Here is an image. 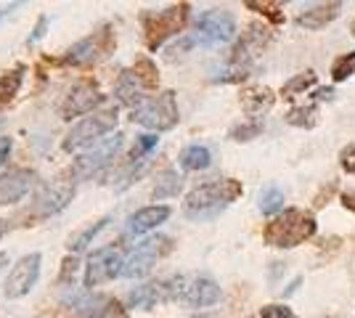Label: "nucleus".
Returning <instances> with one entry per match:
<instances>
[{"label":"nucleus","instance_id":"44","mask_svg":"<svg viewBox=\"0 0 355 318\" xmlns=\"http://www.w3.org/2000/svg\"><path fill=\"white\" fill-rule=\"evenodd\" d=\"M14 8H16V3H14V6H6V8H0V19L8 14V11H14Z\"/></svg>","mask_w":355,"mask_h":318},{"label":"nucleus","instance_id":"13","mask_svg":"<svg viewBox=\"0 0 355 318\" xmlns=\"http://www.w3.org/2000/svg\"><path fill=\"white\" fill-rule=\"evenodd\" d=\"M74 197V181H61L56 178L53 183H45L43 188L37 191L35 204H32V215L35 218H51L61 212Z\"/></svg>","mask_w":355,"mask_h":318},{"label":"nucleus","instance_id":"33","mask_svg":"<svg viewBox=\"0 0 355 318\" xmlns=\"http://www.w3.org/2000/svg\"><path fill=\"white\" fill-rule=\"evenodd\" d=\"M157 141H159L157 136H138V141H135V146H133V154H130V159H133V162L148 159V154H151V149L157 146Z\"/></svg>","mask_w":355,"mask_h":318},{"label":"nucleus","instance_id":"5","mask_svg":"<svg viewBox=\"0 0 355 318\" xmlns=\"http://www.w3.org/2000/svg\"><path fill=\"white\" fill-rule=\"evenodd\" d=\"M189 11H191L189 3H178V6H170L162 11H146L141 16V24L146 32V46L151 51H157V48H162L167 37L183 32L186 21H189Z\"/></svg>","mask_w":355,"mask_h":318},{"label":"nucleus","instance_id":"8","mask_svg":"<svg viewBox=\"0 0 355 318\" xmlns=\"http://www.w3.org/2000/svg\"><path fill=\"white\" fill-rule=\"evenodd\" d=\"M170 252H173V239H170V236H162V233L148 236V239H144V242L130 252V258L125 260L122 276H125V279H144V276L151 273V268L162 258H167Z\"/></svg>","mask_w":355,"mask_h":318},{"label":"nucleus","instance_id":"40","mask_svg":"<svg viewBox=\"0 0 355 318\" xmlns=\"http://www.w3.org/2000/svg\"><path fill=\"white\" fill-rule=\"evenodd\" d=\"M45 24H48V19H45V16H40V19H37V27H35V35H32L30 40H27V43H37V40H40V37H43L45 35Z\"/></svg>","mask_w":355,"mask_h":318},{"label":"nucleus","instance_id":"15","mask_svg":"<svg viewBox=\"0 0 355 318\" xmlns=\"http://www.w3.org/2000/svg\"><path fill=\"white\" fill-rule=\"evenodd\" d=\"M72 308V318H128V310L122 308V303L106 294H85L74 300Z\"/></svg>","mask_w":355,"mask_h":318},{"label":"nucleus","instance_id":"21","mask_svg":"<svg viewBox=\"0 0 355 318\" xmlns=\"http://www.w3.org/2000/svg\"><path fill=\"white\" fill-rule=\"evenodd\" d=\"M114 96H117L119 104L133 106V109H138V106L146 101V98H144V88H141V82L135 80L133 72H122V75H119Z\"/></svg>","mask_w":355,"mask_h":318},{"label":"nucleus","instance_id":"3","mask_svg":"<svg viewBox=\"0 0 355 318\" xmlns=\"http://www.w3.org/2000/svg\"><path fill=\"white\" fill-rule=\"evenodd\" d=\"M167 294H170V303L186 305V308H212L215 303H220V287L199 273L167 279Z\"/></svg>","mask_w":355,"mask_h":318},{"label":"nucleus","instance_id":"39","mask_svg":"<svg viewBox=\"0 0 355 318\" xmlns=\"http://www.w3.org/2000/svg\"><path fill=\"white\" fill-rule=\"evenodd\" d=\"M11 149H14V141H11V138H0V167L8 162Z\"/></svg>","mask_w":355,"mask_h":318},{"label":"nucleus","instance_id":"29","mask_svg":"<svg viewBox=\"0 0 355 318\" xmlns=\"http://www.w3.org/2000/svg\"><path fill=\"white\" fill-rule=\"evenodd\" d=\"M250 11H257V14L268 16V21H273V24H282L284 21V11L279 3H268V0H247L244 3Z\"/></svg>","mask_w":355,"mask_h":318},{"label":"nucleus","instance_id":"9","mask_svg":"<svg viewBox=\"0 0 355 318\" xmlns=\"http://www.w3.org/2000/svg\"><path fill=\"white\" fill-rule=\"evenodd\" d=\"M236 35V21L225 8H209L193 21V43L196 46H220L234 40Z\"/></svg>","mask_w":355,"mask_h":318},{"label":"nucleus","instance_id":"28","mask_svg":"<svg viewBox=\"0 0 355 318\" xmlns=\"http://www.w3.org/2000/svg\"><path fill=\"white\" fill-rule=\"evenodd\" d=\"M313 82H315V72L313 69H305V72H300V75H295L286 85L282 88V96L289 101V98H295V96H300V93H305L308 88H311Z\"/></svg>","mask_w":355,"mask_h":318},{"label":"nucleus","instance_id":"1","mask_svg":"<svg viewBox=\"0 0 355 318\" xmlns=\"http://www.w3.org/2000/svg\"><path fill=\"white\" fill-rule=\"evenodd\" d=\"M239 197H241V183L234 178L202 183L193 191H189V197L183 202V212L191 220H209V218L220 215Z\"/></svg>","mask_w":355,"mask_h":318},{"label":"nucleus","instance_id":"30","mask_svg":"<svg viewBox=\"0 0 355 318\" xmlns=\"http://www.w3.org/2000/svg\"><path fill=\"white\" fill-rule=\"evenodd\" d=\"M353 72H355V51L353 53H345V56H340V59L331 64V80L334 82H345Z\"/></svg>","mask_w":355,"mask_h":318},{"label":"nucleus","instance_id":"19","mask_svg":"<svg viewBox=\"0 0 355 318\" xmlns=\"http://www.w3.org/2000/svg\"><path fill=\"white\" fill-rule=\"evenodd\" d=\"M159 303H170V294H167V281H148L141 284L130 292L128 305L130 308H141V310H151Z\"/></svg>","mask_w":355,"mask_h":318},{"label":"nucleus","instance_id":"26","mask_svg":"<svg viewBox=\"0 0 355 318\" xmlns=\"http://www.w3.org/2000/svg\"><path fill=\"white\" fill-rule=\"evenodd\" d=\"M133 75L135 80L141 82V88H146V91H154L157 85H159V72H157V64L146 56H141V59L135 61L133 67Z\"/></svg>","mask_w":355,"mask_h":318},{"label":"nucleus","instance_id":"31","mask_svg":"<svg viewBox=\"0 0 355 318\" xmlns=\"http://www.w3.org/2000/svg\"><path fill=\"white\" fill-rule=\"evenodd\" d=\"M282 204H284V194H282V188H276V186H270V188H266V191L260 194V212H266V215L279 212Z\"/></svg>","mask_w":355,"mask_h":318},{"label":"nucleus","instance_id":"45","mask_svg":"<svg viewBox=\"0 0 355 318\" xmlns=\"http://www.w3.org/2000/svg\"><path fill=\"white\" fill-rule=\"evenodd\" d=\"M6 260H8L6 255H0V268H3V263H6Z\"/></svg>","mask_w":355,"mask_h":318},{"label":"nucleus","instance_id":"4","mask_svg":"<svg viewBox=\"0 0 355 318\" xmlns=\"http://www.w3.org/2000/svg\"><path fill=\"white\" fill-rule=\"evenodd\" d=\"M117 109H104V112H93L88 117L72 125V130L64 136L61 141V149L64 152H77V149H85L93 146L98 141H104V136H109L114 127H117Z\"/></svg>","mask_w":355,"mask_h":318},{"label":"nucleus","instance_id":"17","mask_svg":"<svg viewBox=\"0 0 355 318\" xmlns=\"http://www.w3.org/2000/svg\"><path fill=\"white\" fill-rule=\"evenodd\" d=\"M167 218H170V207H167V204L144 207V210H138L133 218L128 220V236H144V233L154 231L157 226H162Z\"/></svg>","mask_w":355,"mask_h":318},{"label":"nucleus","instance_id":"2","mask_svg":"<svg viewBox=\"0 0 355 318\" xmlns=\"http://www.w3.org/2000/svg\"><path fill=\"white\" fill-rule=\"evenodd\" d=\"M318 231V223L311 212L305 210H284L273 220H268L263 228V239L268 247H279V249H292L300 244L311 242Z\"/></svg>","mask_w":355,"mask_h":318},{"label":"nucleus","instance_id":"47","mask_svg":"<svg viewBox=\"0 0 355 318\" xmlns=\"http://www.w3.org/2000/svg\"><path fill=\"white\" fill-rule=\"evenodd\" d=\"M350 32H353V37H355V19H353V24H350Z\"/></svg>","mask_w":355,"mask_h":318},{"label":"nucleus","instance_id":"37","mask_svg":"<svg viewBox=\"0 0 355 318\" xmlns=\"http://www.w3.org/2000/svg\"><path fill=\"white\" fill-rule=\"evenodd\" d=\"M260 318H297V316L289 308H284V305H266L260 310Z\"/></svg>","mask_w":355,"mask_h":318},{"label":"nucleus","instance_id":"35","mask_svg":"<svg viewBox=\"0 0 355 318\" xmlns=\"http://www.w3.org/2000/svg\"><path fill=\"white\" fill-rule=\"evenodd\" d=\"M334 194H337V181L326 183L324 188L315 194V199H313V207H315V210H324L326 204H329V199L334 197Z\"/></svg>","mask_w":355,"mask_h":318},{"label":"nucleus","instance_id":"14","mask_svg":"<svg viewBox=\"0 0 355 318\" xmlns=\"http://www.w3.org/2000/svg\"><path fill=\"white\" fill-rule=\"evenodd\" d=\"M112 46H114V37H112L109 27H104L101 32H96V35L85 37V40L74 43V46L67 51L64 61H67V64H74V67H90V64H96L101 56H106V53L112 51Z\"/></svg>","mask_w":355,"mask_h":318},{"label":"nucleus","instance_id":"11","mask_svg":"<svg viewBox=\"0 0 355 318\" xmlns=\"http://www.w3.org/2000/svg\"><path fill=\"white\" fill-rule=\"evenodd\" d=\"M40 265H43L40 252H30V255H24V258L19 260L11 268V273H8V279H6V297L8 300H19V297L30 294L32 287L40 279Z\"/></svg>","mask_w":355,"mask_h":318},{"label":"nucleus","instance_id":"10","mask_svg":"<svg viewBox=\"0 0 355 318\" xmlns=\"http://www.w3.org/2000/svg\"><path fill=\"white\" fill-rule=\"evenodd\" d=\"M122 268H125V255L119 247H104V249H96L88 258V265H85V279L83 284L85 289L101 287L106 281L122 276Z\"/></svg>","mask_w":355,"mask_h":318},{"label":"nucleus","instance_id":"25","mask_svg":"<svg viewBox=\"0 0 355 318\" xmlns=\"http://www.w3.org/2000/svg\"><path fill=\"white\" fill-rule=\"evenodd\" d=\"M21 82H24V67H21V64L0 77V106H6L14 101L19 88H21Z\"/></svg>","mask_w":355,"mask_h":318},{"label":"nucleus","instance_id":"36","mask_svg":"<svg viewBox=\"0 0 355 318\" xmlns=\"http://www.w3.org/2000/svg\"><path fill=\"white\" fill-rule=\"evenodd\" d=\"M74 273H77V255H69V258L61 263V284H72Z\"/></svg>","mask_w":355,"mask_h":318},{"label":"nucleus","instance_id":"20","mask_svg":"<svg viewBox=\"0 0 355 318\" xmlns=\"http://www.w3.org/2000/svg\"><path fill=\"white\" fill-rule=\"evenodd\" d=\"M342 14V3H315L297 16V24L305 30H324Z\"/></svg>","mask_w":355,"mask_h":318},{"label":"nucleus","instance_id":"43","mask_svg":"<svg viewBox=\"0 0 355 318\" xmlns=\"http://www.w3.org/2000/svg\"><path fill=\"white\" fill-rule=\"evenodd\" d=\"M6 231H8V223H6V220H3V218H0V239H3V236H6Z\"/></svg>","mask_w":355,"mask_h":318},{"label":"nucleus","instance_id":"34","mask_svg":"<svg viewBox=\"0 0 355 318\" xmlns=\"http://www.w3.org/2000/svg\"><path fill=\"white\" fill-rule=\"evenodd\" d=\"M193 46H196V43H193L191 35H186V37H180V40H175L173 46L164 48V53H167V61L183 59V56H186V53H189V51H191Z\"/></svg>","mask_w":355,"mask_h":318},{"label":"nucleus","instance_id":"16","mask_svg":"<svg viewBox=\"0 0 355 318\" xmlns=\"http://www.w3.org/2000/svg\"><path fill=\"white\" fill-rule=\"evenodd\" d=\"M35 178L37 175L27 167H16V170H8L6 175H0V207L21 202L35 186Z\"/></svg>","mask_w":355,"mask_h":318},{"label":"nucleus","instance_id":"7","mask_svg":"<svg viewBox=\"0 0 355 318\" xmlns=\"http://www.w3.org/2000/svg\"><path fill=\"white\" fill-rule=\"evenodd\" d=\"M122 143H125V136H122V133H114V136H109V138H104V141H98V143H93L90 149H85V152L74 159L72 175L74 178H80V181L98 175L104 167H109L112 162H114V157L122 152Z\"/></svg>","mask_w":355,"mask_h":318},{"label":"nucleus","instance_id":"41","mask_svg":"<svg viewBox=\"0 0 355 318\" xmlns=\"http://www.w3.org/2000/svg\"><path fill=\"white\" fill-rule=\"evenodd\" d=\"M342 204H345V210H350L355 215V191H347V194H342Z\"/></svg>","mask_w":355,"mask_h":318},{"label":"nucleus","instance_id":"22","mask_svg":"<svg viewBox=\"0 0 355 318\" xmlns=\"http://www.w3.org/2000/svg\"><path fill=\"white\" fill-rule=\"evenodd\" d=\"M183 191V178L178 175L175 170H164L162 175L157 178L154 188H151V197L154 202H162V199H173Z\"/></svg>","mask_w":355,"mask_h":318},{"label":"nucleus","instance_id":"6","mask_svg":"<svg viewBox=\"0 0 355 318\" xmlns=\"http://www.w3.org/2000/svg\"><path fill=\"white\" fill-rule=\"evenodd\" d=\"M133 122L144 125L148 130H173L178 125V101L173 91H162L154 98H146L144 104L133 109Z\"/></svg>","mask_w":355,"mask_h":318},{"label":"nucleus","instance_id":"23","mask_svg":"<svg viewBox=\"0 0 355 318\" xmlns=\"http://www.w3.org/2000/svg\"><path fill=\"white\" fill-rule=\"evenodd\" d=\"M109 220H112V215H104L101 220H96V223H90V226L80 228L72 239H69V244H67V247H69V252H72V255H80V252H83V249H85V247H88V244L93 242V239H96L106 226H109Z\"/></svg>","mask_w":355,"mask_h":318},{"label":"nucleus","instance_id":"18","mask_svg":"<svg viewBox=\"0 0 355 318\" xmlns=\"http://www.w3.org/2000/svg\"><path fill=\"white\" fill-rule=\"evenodd\" d=\"M276 104V93L266 85H250L241 93V109L247 112L250 120H260L266 112H270Z\"/></svg>","mask_w":355,"mask_h":318},{"label":"nucleus","instance_id":"38","mask_svg":"<svg viewBox=\"0 0 355 318\" xmlns=\"http://www.w3.org/2000/svg\"><path fill=\"white\" fill-rule=\"evenodd\" d=\"M340 165H342V170H345V173L355 175V143H353V146H347V149L340 154Z\"/></svg>","mask_w":355,"mask_h":318},{"label":"nucleus","instance_id":"12","mask_svg":"<svg viewBox=\"0 0 355 318\" xmlns=\"http://www.w3.org/2000/svg\"><path fill=\"white\" fill-rule=\"evenodd\" d=\"M104 104V93L93 80H83L77 82L72 91L67 93L64 104H61V117L72 120V117H83V114H93L96 106Z\"/></svg>","mask_w":355,"mask_h":318},{"label":"nucleus","instance_id":"46","mask_svg":"<svg viewBox=\"0 0 355 318\" xmlns=\"http://www.w3.org/2000/svg\"><path fill=\"white\" fill-rule=\"evenodd\" d=\"M191 318H215V316H209V313H205V316H191Z\"/></svg>","mask_w":355,"mask_h":318},{"label":"nucleus","instance_id":"42","mask_svg":"<svg viewBox=\"0 0 355 318\" xmlns=\"http://www.w3.org/2000/svg\"><path fill=\"white\" fill-rule=\"evenodd\" d=\"M313 98L315 101H329V98H334V91L331 88H318V91L313 93Z\"/></svg>","mask_w":355,"mask_h":318},{"label":"nucleus","instance_id":"24","mask_svg":"<svg viewBox=\"0 0 355 318\" xmlns=\"http://www.w3.org/2000/svg\"><path fill=\"white\" fill-rule=\"evenodd\" d=\"M178 162H180L183 170L196 173V170H207L209 162H212V154H209L207 146H189V149H183V152H180Z\"/></svg>","mask_w":355,"mask_h":318},{"label":"nucleus","instance_id":"32","mask_svg":"<svg viewBox=\"0 0 355 318\" xmlns=\"http://www.w3.org/2000/svg\"><path fill=\"white\" fill-rule=\"evenodd\" d=\"M263 133V122L260 120H247V122H241V125H236L234 130H231V138L234 141H252V138H257Z\"/></svg>","mask_w":355,"mask_h":318},{"label":"nucleus","instance_id":"27","mask_svg":"<svg viewBox=\"0 0 355 318\" xmlns=\"http://www.w3.org/2000/svg\"><path fill=\"white\" fill-rule=\"evenodd\" d=\"M286 122L295 125V127L311 130L318 125V112H315V106H295L292 112H286Z\"/></svg>","mask_w":355,"mask_h":318}]
</instances>
